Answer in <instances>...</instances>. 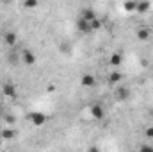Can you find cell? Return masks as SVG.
<instances>
[{
    "label": "cell",
    "mask_w": 153,
    "mask_h": 152,
    "mask_svg": "<svg viewBox=\"0 0 153 152\" xmlns=\"http://www.w3.org/2000/svg\"><path fill=\"white\" fill-rule=\"evenodd\" d=\"M22 61H23V65H27V66H32V65H36V56H34V52H30V50H22Z\"/></svg>",
    "instance_id": "2"
},
{
    "label": "cell",
    "mask_w": 153,
    "mask_h": 152,
    "mask_svg": "<svg viewBox=\"0 0 153 152\" xmlns=\"http://www.w3.org/2000/svg\"><path fill=\"white\" fill-rule=\"evenodd\" d=\"M2 140H4V138H2V136H0V147H2Z\"/></svg>",
    "instance_id": "22"
},
{
    "label": "cell",
    "mask_w": 153,
    "mask_h": 152,
    "mask_svg": "<svg viewBox=\"0 0 153 152\" xmlns=\"http://www.w3.org/2000/svg\"><path fill=\"white\" fill-rule=\"evenodd\" d=\"M91 27H93V31H96V29H100V27H102V22H100L98 18H94V20L91 22Z\"/></svg>",
    "instance_id": "17"
},
{
    "label": "cell",
    "mask_w": 153,
    "mask_h": 152,
    "mask_svg": "<svg viewBox=\"0 0 153 152\" xmlns=\"http://www.w3.org/2000/svg\"><path fill=\"white\" fill-rule=\"evenodd\" d=\"M30 122L36 125V127H41L46 123V114L43 113H30Z\"/></svg>",
    "instance_id": "5"
},
{
    "label": "cell",
    "mask_w": 153,
    "mask_h": 152,
    "mask_svg": "<svg viewBox=\"0 0 153 152\" xmlns=\"http://www.w3.org/2000/svg\"><path fill=\"white\" fill-rule=\"evenodd\" d=\"M80 84L84 88H93L96 84V77L93 75V74H85V75H82V79H80Z\"/></svg>",
    "instance_id": "6"
},
{
    "label": "cell",
    "mask_w": 153,
    "mask_h": 152,
    "mask_svg": "<svg viewBox=\"0 0 153 152\" xmlns=\"http://www.w3.org/2000/svg\"><path fill=\"white\" fill-rule=\"evenodd\" d=\"M5 120H7L9 123H13V122H14V118H13V116H5Z\"/></svg>",
    "instance_id": "20"
},
{
    "label": "cell",
    "mask_w": 153,
    "mask_h": 152,
    "mask_svg": "<svg viewBox=\"0 0 153 152\" xmlns=\"http://www.w3.org/2000/svg\"><path fill=\"white\" fill-rule=\"evenodd\" d=\"M123 7H125V11H135L137 9V0H126L123 4Z\"/></svg>",
    "instance_id": "15"
},
{
    "label": "cell",
    "mask_w": 153,
    "mask_h": 152,
    "mask_svg": "<svg viewBox=\"0 0 153 152\" xmlns=\"http://www.w3.org/2000/svg\"><path fill=\"white\" fill-rule=\"evenodd\" d=\"M128 95H130V91H128V88H125V86H119L117 90H116V99L117 100H126L128 99Z\"/></svg>",
    "instance_id": "9"
},
{
    "label": "cell",
    "mask_w": 153,
    "mask_h": 152,
    "mask_svg": "<svg viewBox=\"0 0 153 152\" xmlns=\"http://www.w3.org/2000/svg\"><path fill=\"white\" fill-rule=\"evenodd\" d=\"M2 109H4V106H2V102H0V113H2Z\"/></svg>",
    "instance_id": "21"
},
{
    "label": "cell",
    "mask_w": 153,
    "mask_h": 152,
    "mask_svg": "<svg viewBox=\"0 0 153 152\" xmlns=\"http://www.w3.org/2000/svg\"><path fill=\"white\" fill-rule=\"evenodd\" d=\"M76 29L82 32V34H87V32H91L93 31V27H91V22H87V20H84L82 16L76 20Z\"/></svg>",
    "instance_id": "3"
},
{
    "label": "cell",
    "mask_w": 153,
    "mask_h": 152,
    "mask_svg": "<svg viewBox=\"0 0 153 152\" xmlns=\"http://www.w3.org/2000/svg\"><path fill=\"white\" fill-rule=\"evenodd\" d=\"M109 63H111V66H114V68L121 66V63H123V56H121V52H112Z\"/></svg>",
    "instance_id": "8"
},
{
    "label": "cell",
    "mask_w": 153,
    "mask_h": 152,
    "mask_svg": "<svg viewBox=\"0 0 153 152\" xmlns=\"http://www.w3.org/2000/svg\"><path fill=\"white\" fill-rule=\"evenodd\" d=\"M16 41H18L16 32H13V31H7V32L4 34V43H5L7 47H14V45H16Z\"/></svg>",
    "instance_id": "7"
},
{
    "label": "cell",
    "mask_w": 153,
    "mask_h": 152,
    "mask_svg": "<svg viewBox=\"0 0 153 152\" xmlns=\"http://www.w3.org/2000/svg\"><path fill=\"white\" fill-rule=\"evenodd\" d=\"M0 136H2L4 140H13V138L16 136V131H14V129H9V127H7V129H4V131L0 132Z\"/></svg>",
    "instance_id": "14"
},
{
    "label": "cell",
    "mask_w": 153,
    "mask_h": 152,
    "mask_svg": "<svg viewBox=\"0 0 153 152\" xmlns=\"http://www.w3.org/2000/svg\"><path fill=\"white\" fill-rule=\"evenodd\" d=\"M144 136L150 138V140H153V127H148V129L144 131Z\"/></svg>",
    "instance_id": "18"
},
{
    "label": "cell",
    "mask_w": 153,
    "mask_h": 152,
    "mask_svg": "<svg viewBox=\"0 0 153 152\" xmlns=\"http://www.w3.org/2000/svg\"><path fill=\"white\" fill-rule=\"evenodd\" d=\"M2 91H4V95H5V97H9V99H16V95H18L16 86H14V84H11V82H5V84H4V88H2Z\"/></svg>",
    "instance_id": "4"
},
{
    "label": "cell",
    "mask_w": 153,
    "mask_h": 152,
    "mask_svg": "<svg viewBox=\"0 0 153 152\" xmlns=\"http://www.w3.org/2000/svg\"><path fill=\"white\" fill-rule=\"evenodd\" d=\"M38 4H39V0H25V2H23V7L30 11V9H36Z\"/></svg>",
    "instance_id": "16"
},
{
    "label": "cell",
    "mask_w": 153,
    "mask_h": 152,
    "mask_svg": "<svg viewBox=\"0 0 153 152\" xmlns=\"http://www.w3.org/2000/svg\"><path fill=\"white\" fill-rule=\"evenodd\" d=\"M143 152H153V145H141Z\"/></svg>",
    "instance_id": "19"
},
{
    "label": "cell",
    "mask_w": 153,
    "mask_h": 152,
    "mask_svg": "<svg viewBox=\"0 0 153 152\" xmlns=\"http://www.w3.org/2000/svg\"><path fill=\"white\" fill-rule=\"evenodd\" d=\"M82 18H84V20H87V22H93V20L96 18V13H94L91 7H85V9L82 11Z\"/></svg>",
    "instance_id": "10"
},
{
    "label": "cell",
    "mask_w": 153,
    "mask_h": 152,
    "mask_svg": "<svg viewBox=\"0 0 153 152\" xmlns=\"http://www.w3.org/2000/svg\"><path fill=\"white\" fill-rule=\"evenodd\" d=\"M150 36H152V32H150V29H146V27H143V29L137 31V38H139V41H148Z\"/></svg>",
    "instance_id": "11"
},
{
    "label": "cell",
    "mask_w": 153,
    "mask_h": 152,
    "mask_svg": "<svg viewBox=\"0 0 153 152\" xmlns=\"http://www.w3.org/2000/svg\"><path fill=\"white\" fill-rule=\"evenodd\" d=\"M121 79H123V75H121L119 70H114L112 74H109V82H111V84H119Z\"/></svg>",
    "instance_id": "12"
},
{
    "label": "cell",
    "mask_w": 153,
    "mask_h": 152,
    "mask_svg": "<svg viewBox=\"0 0 153 152\" xmlns=\"http://www.w3.org/2000/svg\"><path fill=\"white\" fill-rule=\"evenodd\" d=\"M0 2H5V4H7V2H11V0H0Z\"/></svg>",
    "instance_id": "23"
},
{
    "label": "cell",
    "mask_w": 153,
    "mask_h": 152,
    "mask_svg": "<svg viewBox=\"0 0 153 152\" xmlns=\"http://www.w3.org/2000/svg\"><path fill=\"white\" fill-rule=\"evenodd\" d=\"M89 111H91V116H93L94 120H103V118H105V109H103V106H100V104H93Z\"/></svg>",
    "instance_id": "1"
},
{
    "label": "cell",
    "mask_w": 153,
    "mask_h": 152,
    "mask_svg": "<svg viewBox=\"0 0 153 152\" xmlns=\"http://www.w3.org/2000/svg\"><path fill=\"white\" fill-rule=\"evenodd\" d=\"M148 9H150V2H148V0L137 2V9H135L137 13H141V14H143V13H148Z\"/></svg>",
    "instance_id": "13"
}]
</instances>
